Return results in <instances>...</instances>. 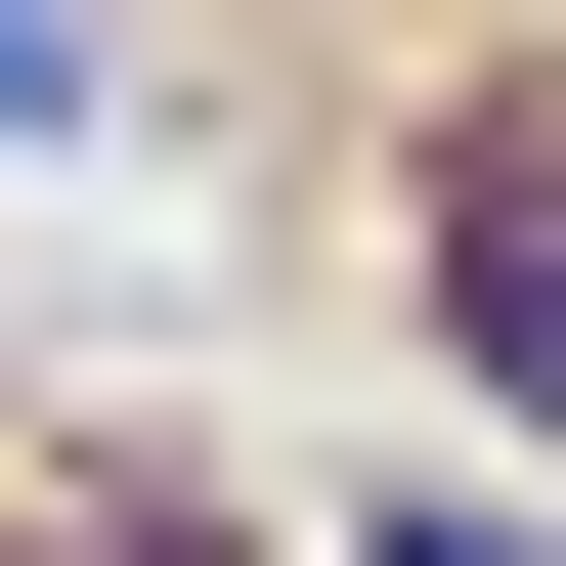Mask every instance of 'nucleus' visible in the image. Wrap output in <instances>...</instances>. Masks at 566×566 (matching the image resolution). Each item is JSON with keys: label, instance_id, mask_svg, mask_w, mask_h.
Listing matches in <instances>:
<instances>
[{"label": "nucleus", "instance_id": "f257e3e1", "mask_svg": "<svg viewBox=\"0 0 566 566\" xmlns=\"http://www.w3.org/2000/svg\"><path fill=\"white\" fill-rule=\"evenodd\" d=\"M392 566H480V523H392Z\"/></svg>", "mask_w": 566, "mask_h": 566}]
</instances>
